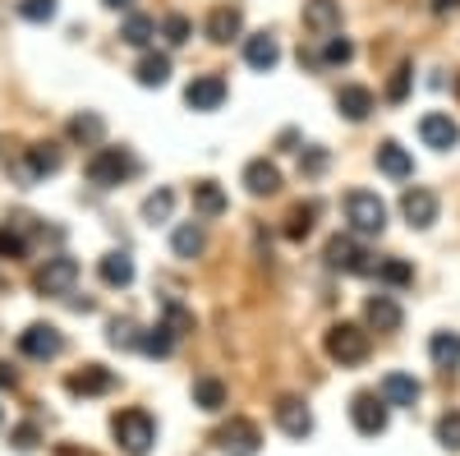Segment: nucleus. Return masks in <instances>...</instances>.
<instances>
[{"label":"nucleus","mask_w":460,"mask_h":456,"mask_svg":"<svg viewBox=\"0 0 460 456\" xmlns=\"http://www.w3.org/2000/svg\"><path fill=\"white\" fill-rule=\"evenodd\" d=\"M323 346H327V355H332L341 369H350V364H364V360H368L373 341H368V332H364L359 323H332Z\"/></svg>","instance_id":"1"},{"label":"nucleus","mask_w":460,"mask_h":456,"mask_svg":"<svg viewBox=\"0 0 460 456\" xmlns=\"http://www.w3.org/2000/svg\"><path fill=\"white\" fill-rule=\"evenodd\" d=\"M345 221H350L355 236H382L387 231V203L368 189H350L345 194Z\"/></svg>","instance_id":"2"},{"label":"nucleus","mask_w":460,"mask_h":456,"mask_svg":"<svg viewBox=\"0 0 460 456\" xmlns=\"http://www.w3.org/2000/svg\"><path fill=\"white\" fill-rule=\"evenodd\" d=\"M134 171H138V162H134V152H129V148H97L93 157H88V180H93L97 189L125 184Z\"/></svg>","instance_id":"3"},{"label":"nucleus","mask_w":460,"mask_h":456,"mask_svg":"<svg viewBox=\"0 0 460 456\" xmlns=\"http://www.w3.org/2000/svg\"><path fill=\"white\" fill-rule=\"evenodd\" d=\"M111 429H115V443H120L129 456H147L152 443H157V425H152L147 410H120L111 420Z\"/></svg>","instance_id":"4"},{"label":"nucleus","mask_w":460,"mask_h":456,"mask_svg":"<svg viewBox=\"0 0 460 456\" xmlns=\"http://www.w3.org/2000/svg\"><path fill=\"white\" fill-rule=\"evenodd\" d=\"M327 268L332 273H350V277H368V273H377V263H373L368 249L355 245V236H332L327 240Z\"/></svg>","instance_id":"5"},{"label":"nucleus","mask_w":460,"mask_h":456,"mask_svg":"<svg viewBox=\"0 0 460 456\" xmlns=\"http://www.w3.org/2000/svg\"><path fill=\"white\" fill-rule=\"evenodd\" d=\"M74 282H79V258H69V254L47 258L42 268H37V277H32L37 295H51V300L69 295V291H74Z\"/></svg>","instance_id":"6"},{"label":"nucleus","mask_w":460,"mask_h":456,"mask_svg":"<svg viewBox=\"0 0 460 456\" xmlns=\"http://www.w3.org/2000/svg\"><path fill=\"white\" fill-rule=\"evenodd\" d=\"M19 351L28 355V360H56L60 351H65V336H60V327H51V323H32V327H23L19 332Z\"/></svg>","instance_id":"7"},{"label":"nucleus","mask_w":460,"mask_h":456,"mask_svg":"<svg viewBox=\"0 0 460 456\" xmlns=\"http://www.w3.org/2000/svg\"><path fill=\"white\" fill-rule=\"evenodd\" d=\"M387 401H382L377 392H359L355 401H350V420H355V429L364 434V438H377V434H387Z\"/></svg>","instance_id":"8"},{"label":"nucleus","mask_w":460,"mask_h":456,"mask_svg":"<svg viewBox=\"0 0 460 456\" xmlns=\"http://www.w3.org/2000/svg\"><path fill=\"white\" fill-rule=\"evenodd\" d=\"M217 447H221L226 456H258L262 434H258L253 420H230L226 429H217Z\"/></svg>","instance_id":"9"},{"label":"nucleus","mask_w":460,"mask_h":456,"mask_svg":"<svg viewBox=\"0 0 460 456\" xmlns=\"http://www.w3.org/2000/svg\"><path fill=\"white\" fill-rule=\"evenodd\" d=\"M401 217L414 226V231H429V226L438 221V194L424 189V184L405 189V194H401Z\"/></svg>","instance_id":"10"},{"label":"nucleus","mask_w":460,"mask_h":456,"mask_svg":"<svg viewBox=\"0 0 460 456\" xmlns=\"http://www.w3.org/2000/svg\"><path fill=\"white\" fill-rule=\"evenodd\" d=\"M272 415H277V425H281L286 438H309V434H314V410L304 406L299 397H281V401L272 406Z\"/></svg>","instance_id":"11"},{"label":"nucleus","mask_w":460,"mask_h":456,"mask_svg":"<svg viewBox=\"0 0 460 456\" xmlns=\"http://www.w3.org/2000/svg\"><path fill=\"white\" fill-rule=\"evenodd\" d=\"M419 139H424L433 152H451L460 143V125L447 116V111H429V116L419 121Z\"/></svg>","instance_id":"12"},{"label":"nucleus","mask_w":460,"mask_h":456,"mask_svg":"<svg viewBox=\"0 0 460 456\" xmlns=\"http://www.w3.org/2000/svg\"><path fill=\"white\" fill-rule=\"evenodd\" d=\"M244 65L253 69V74H272L277 65H281V42L272 32H253V37H244Z\"/></svg>","instance_id":"13"},{"label":"nucleus","mask_w":460,"mask_h":456,"mask_svg":"<svg viewBox=\"0 0 460 456\" xmlns=\"http://www.w3.org/2000/svg\"><path fill=\"white\" fill-rule=\"evenodd\" d=\"M244 189H249L253 199H272V194H281V171H277V162L253 157V162L244 166Z\"/></svg>","instance_id":"14"},{"label":"nucleus","mask_w":460,"mask_h":456,"mask_svg":"<svg viewBox=\"0 0 460 456\" xmlns=\"http://www.w3.org/2000/svg\"><path fill=\"white\" fill-rule=\"evenodd\" d=\"M60 162H65V152H60L56 143H32L28 157H23V166H19V175H23V180H42V175H56Z\"/></svg>","instance_id":"15"},{"label":"nucleus","mask_w":460,"mask_h":456,"mask_svg":"<svg viewBox=\"0 0 460 456\" xmlns=\"http://www.w3.org/2000/svg\"><path fill=\"white\" fill-rule=\"evenodd\" d=\"M184 102L194 111H217L226 102V79H221V74H199V79L184 88Z\"/></svg>","instance_id":"16"},{"label":"nucleus","mask_w":460,"mask_h":456,"mask_svg":"<svg viewBox=\"0 0 460 456\" xmlns=\"http://www.w3.org/2000/svg\"><path fill=\"white\" fill-rule=\"evenodd\" d=\"M364 318H368V327H373V332H396V327L405 323L401 304H396L392 295H368V304H364Z\"/></svg>","instance_id":"17"},{"label":"nucleus","mask_w":460,"mask_h":456,"mask_svg":"<svg viewBox=\"0 0 460 456\" xmlns=\"http://www.w3.org/2000/svg\"><path fill=\"white\" fill-rule=\"evenodd\" d=\"M336 111H341L350 125H359V121L373 116V93H368L364 84H345V88L336 93Z\"/></svg>","instance_id":"18"},{"label":"nucleus","mask_w":460,"mask_h":456,"mask_svg":"<svg viewBox=\"0 0 460 456\" xmlns=\"http://www.w3.org/2000/svg\"><path fill=\"white\" fill-rule=\"evenodd\" d=\"M377 171L387 175V180H410L414 175V157L396 139H387V143H377Z\"/></svg>","instance_id":"19"},{"label":"nucleus","mask_w":460,"mask_h":456,"mask_svg":"<svg viewBox=\"0 0 460 456\" xmlns=\"http://www.w3.org/2000/svg\"><path fill=\"white\" fill-rule=\"evenodd\" d=\"M304 28L318 37H332L341 28V0H304Z\"/></svg>","instance_id":"20"},{"label":"nucleus","mask_w":460,"mask_h":456,"mask_svg":"<svg viewBox=\"0 0 460 456\" xmlns=\"http://www.w3.org/2000/svg\"><path fill=\"white\" fill-rule=\"evenodd\" d=\"M244 32V14H240V5H217L212 14H208V37L217 47H226L230 37H240Z\"/></svg>","instance_id":"21"},{"label":"nucleus","mask_w":460,"mask_h":456,"mask_svg":"<svg viewBox=\"0 0 460 456\" xmlns=\"http://www.w3.org/2000/svg\"><path fill=\"white\" fill-rule=\"evenodd\" d=\"M74 397H102V392H111L115 388V373L111 369H102V364H88L84 373H69V383H65Z\"/></svg>","instance_id":"22"},{"label":"nucleus","mask_w":460,"mask_h":456,"mask_svg":"<svg viewBox=\"0 0 460 456\" xmlns=\"http://www.w3.org/2000/svg\"><path fill=\"white\" fill-rule=\"evenodd\" d=\"M419 397H424L419 378H410V373H387V378H382V401H387V406H414Z\"/></svg>","instance_id":"23"},{"label":"nucleus","mask_w":460,"mask_h":456,"mask_svg":"<svg viewBox=\"0 0 460 456\" xmlns=\"http://www.w3.org/2000/svg\"><path fill=\"white\" fill-rule=\"evenodd\" d=\"M134 79H138L143 88H162V84H171V56H166V51H147V56L134 65Z\"/></svg>","instance_id":"24"},{"label":"nucleus","mask_w":460,"mask_h":456,"mask_svg":"<svg viewBox=\"0 0 460 456\" xmlns=\"http://www.w3.org/2000/svg\"><path fill=\"white\" fill-rule=\"evenodd\" d=\"M171 249H175V258H199L208 249V231L199 221H180L175 236H171Z\"/></svg>","instance_id":"25"},{"label":"nucleus","mask_w":460,"mask_h":456,"mask_svg":"<svg viewBox=\"0 0 460 456\" xmlns=\"http://www.w3.org/2000/svg\"><path fill=\"white\" fill-rule=\"evenodd\" d=\"M429 360H433L442 373H451V369L460 364V332H433V336H429Z\"/></svg>","instance_id":"26"},{"label":"nucleus","mask_w":460,"mask_h":456,"mask_svg":"<svg viewBox=\"0 0 460 456\" xmlns=\"http://www.w3.org/2000/svg\"><path fill=\"white\" fill-rule=\"evenodd\" d=\"M226 208H230V203H226V189H221L217 180H199V184H194V212H199V217L212 221V217H221Z\"/></svg>","instance_id":"27"},{"label":"nucleus","mask_w":460,"mask_h":456,"mask_svg":"<svg viewBox=\"0 0 460 456\" xmlns=\"http://www.w3.org/2000/svg\"><path fill=\"white\" fill-rule=\"evenodd\" d=\"M97 273H102L106 286H129V282H134V258H129L125 249H115V254L102 258V268H97Z\"/></svg>","instance_id":"28"},{"label":"nucleus","mask_w":460,"mask_h":456,"mask_svg":"<svg viewBox=\"0 0 460 456\" xmlns=\"http://www.w3.org/2000/svg\"><path fill=\"white\" fill-rule=\"evenodd\" d=\"M377 282L392 291H405V286H414V268L405 258H377Z\"/></svg>","instance_id":"29"},{"label":"nucleus","mask_w":460,"mask_h":456,"mask_svg":"<svg viewBox=\"0 0 460 456\" xmlns=\"http://www.w3.org/2000/svg\"><path fill=\"white\" fill-rule=\"evenodd\" d=\"M314 217H318V203H295L290 208V217H286V240H309V231H314Z\"/></svg>","instance_id":"30"},{"label":"nucleus","mask_w":460,"mask_h":456,"mask_svg":"<svg viewBox=\"0 0 460 456\" xmlns=\"http://www.w3.org/2000/svg\"><path fill=\"white\" fill-rule=\"evenodd\" d=\"M120 37H125L129 47H147L152 37H157V19H152V14H129L120 23Z\"/></svg>","instance_id":"31"},{"label":"nucleus","mask_w":460,"mask_h":456,"mask_svg":"<svg viewBox=\"0 0 460 456\" xmlns=\"http://www.w3.org/2000/svg\"><path fill=\"white\" fill-rule=\"evenodd\" d=\"M171 346H175V332H171L166 323L147 327V332L138 336V351H143V355H157V360H166V355H171Z\"/></svg>","instance_id":"32"},{"label":"nucleus","mask_w":460,"mask_h":456,"mask_svg":"<svg viewBox=\"0 0 460 456\" xmlns=\"http://www.w3.org/2000/svg\"><path fill=\"white\" fill-rule=\"evenodd\" d=\"M102 134H106V121L93 116V111H84V116L69 121V139L74 143H102Z\"/></svg>","instance_id":"33"},{"label":"nucleus","mask_w":460,"mask_h":456,"mask_svg":"<svg viewBox=\"0 0 460 456\" xmlns=\"http://www.w3.org/2000/svg\"><path fill=\"white\" fill-rule=\"evenodd\" d=\"M194 406L199 410H221L226 406V383L221 378H199L194 383Z\"/></svg>","instance_id":"34"},{"label":"nucleus","mask_w":460,"mask_h":456,"mask_svg":"<svg viewBox=\"0 0 460 456\" xmlns=\"http://www.w3.org/2000/svg\"><path fill=\"white\" fill-rule=\"evenodd\" d=\"M171 212H175V194L171 189H157V194H147L143 199V217L157 226V221H171Z\"/></svg>","instance_id":"35"},{"label":"nucleus","mask_w":460,"mask_h":456,"mask_svg":"<svg viewBox=\"0 0 460 456\" xmlns=\"http://www.w3.org/2000/svg\"><path fill=\"white\" fill-rule=\"evenodd\" d=\"M355 60V47H350V37H327V47H323V65H350Z\"/></svg>","instance_id":"36"},{"label":"nucleus","mask_w":460,"mask_h":456,"mask_svg":"<svg viewBox=\"0 0 460 456\" xmlns=\"http://www.w3.org/2000/svg\"><path fill=\"white\" fill-rule=\"evenodd\" d=\"M438 443L447 452H460V410H447L442 420H438Z\"/></svg>","instance_id":"37"},{"label":"nucleus","mask_w":460,"mask_h":456,"mask_svg":"<svg viewBox=\"0 0 460 456\" xmlns=\"http://www.w3.org/2000/svg\"><path fill=\"white\" fill-rule=\"evenodd\" d=\"M19 14L28 23H47V19H56V0H19Z\"/></svg>","instance_id":"38"},{"label":"nucleus","mask_w":460,"mask_h":456,"mask_svg":"<svg viewBox=\"0 0 460 456\" xmlns=\"http://www.w3.org/2000/svg\"><path fill=\"white\" fill-rule=\"evenodd\" d=\"M162 32H166V42H171V47H184V42H189V32H194V23H189L184 14H166Z\"/></svg>","instance_id":"39"},{"label":"nucleus","mask_w":460,"mask_h":456,"mask_svg":"<svg viewBox=\"0 0 460 456\" xmlns=\"http://www.w3.org/2000/svg\"><path fill=\"white\" fill-rule=\"evenodd\" d=\"M138 336H143V332H138L129 318H115V323H111V346H138Z\"/></svg>","instance_id":"40"},{"label":"nucleus","mask_w":460,"mask_h":456,"mask_svg":"<svg viewBox=\"0 0 460 456\" xmlns=\"http://www.w3.org/2000/svg\"><path fill=\"white\" fill-rule=\"evenodd\" d=\"M410 79H414V69H410V65H401V69L392 74V84H387V102H405V93H410Z\"/></svg>","instance_id":"41"},{"label":"nucleus","mask_w":460,"mask_h":456,"mask_svg":"<svg viewBox=\"0 0 460 456\" xmlns=\"http://www.w3.org/2000/svg\"><path fill=\"white\" fill-rule=\"evenodd\" d=\"M299 171H304V175H323V171H327V148H309V152H304Z\"/></svg>","instance_id":"42"},{"label":"nucleus","mask_w":460,"mask_h":456,"mask_svg":"<svg viewBox=\"0 0 460 456\" xmlns=\"http://www.w3.org/2000/svg\"><path fill=\"white\" fill-rule=\"evenodd\" d=\"M166 327H171L175 336H184L189 327H194V318H189V309H180V304L171 300V304H166Z\"/></svg>","instance_id":"43"},{"label":"nucleus","mask_w":460,"mask_h":456,"mask_svg":"<svg viewBox=\"0 0 460 456\" xmlns=\"http://www.w3.org/2000/svg\"><path fill=\"white\" fill-rule=\"evenodd\" d=\"M23 236L19 231H10V226H5V231H0V258H23Z\"/></svg>","instance_id":"44"},{"label":"nucleus","mask_w":460,"mask_h":456,"mask_svg":"<svg viewBox=\"0 0 460 456\" xmlns=\"http://www.w3.org/2000/svg\"><path fill=\"white\" fill-rule=\"evenodd\" d=\"M14 447H19V452H28V447H37V429H32V425H23V429H14Z\"/></svg>","instance_id":"45"},{"label":"nucleus","mask_w":460,"mask_h":456,"mask_svg":"<svg viewBox=\"0 0 460 456\" xmlns=\"http://www.w3.org/2000/svg\"><path fill=\"white\" fill-rule=\"evenodd\" d=\"M460 0H433V14H456Z\"/></svg>","instance_id":"46"},{"label":"nucleus","mask_w":460,"mask_h":456,"mask_svg":"<svg viewBox=\"0 0 460 456\" xmlns=\"http://www.w3.org/2000/svg\"><path fill=\"white\" fill-rule=\"evenodd\" d=\"M14 383H19V373L10 364H0V388H14Z\"/></svg>","instance_id":"47"},{"label":"nucleus","mask_w":460,"mask_h":456,"mask_svg":"<svg viewBox=\"0 0 460 456\" xmlns=\"http://www.w3.org/2000/svg\"><path fill=\"white\" fill-rule=\"evenodd\" d=\"M102 5H106V10H129L134 0H102Z\"/></svg>","instance_id":"48"},{"label":"nucleus","mask_w":460,"mask_h":456,"mask_svg":"<svg viewBox=\"0 0 460 456\" xmlns=\"http://www.w3.org/2000/svg\"><path fill=\"white\" fill-rule=\"evenodd\" d=\"M0 425H5V410H0Z\"/></svg>","instance_id":"49"}]
</instances>
